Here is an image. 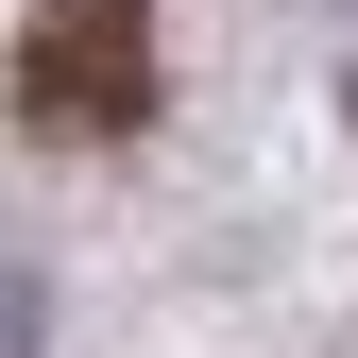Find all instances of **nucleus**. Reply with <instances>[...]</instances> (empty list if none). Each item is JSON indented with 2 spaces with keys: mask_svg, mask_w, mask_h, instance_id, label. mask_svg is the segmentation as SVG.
I'll list each match as a JSON object with an SVG mask.
<instances>
[{
  "mask_svg": "<svg viewBox=\"0 0 358 358\" xmlns=\"http://www.w3.org/2000/svg\"><path fill=\"white\" fill-rule=\"evenodd\" d=\"M0 103H17V137H52V154H120V137L171 103L154 0H34V17H17V69H0Z\"/></svg>",
  "mask_w": 358,
  "mask_h": 358,
  "instance_id": "obj_1",
  "label": "nucleus"
},
{
  "mask_svg": "<svg viewBox=\"0 0 358 358\" xmlns=\"http://www.w3.org/2000/svg\"><path fill=\"white\" fill-rule=\"evenodd\" d=\"M17 324H34V290H17V273H0V358H17Z\"/></svg>",
  "mask_w": 358,
  "mask_h": 358,
  "instance_id": "obj_2",
  "label": "nucleus"
}]
</instances>
